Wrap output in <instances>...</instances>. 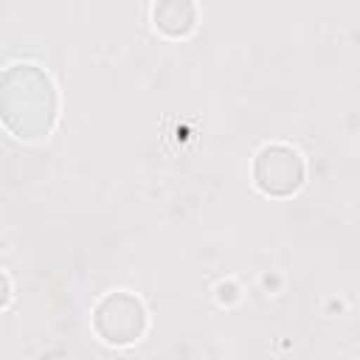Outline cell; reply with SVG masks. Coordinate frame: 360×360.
<instances>
[{
	"label": "cell",
	"instance_id": "6da1fadb",
	"mask_svg": "<svg viewBox=\"0 0 360 360\" xmlns=\"http://www.w3.org/2000/svg\"><path fill=\"white\" fill-rule=\"evenodd\" d=\"M259 158L273 166V177L259 183L267 191H290V188H295L301 183V160H298L295 152H290L284 146H267Z\"/></svg>",
	"mask_w": 360,
	"mask_h": 360
}]
</instances>
